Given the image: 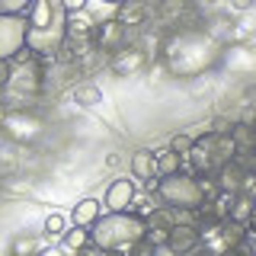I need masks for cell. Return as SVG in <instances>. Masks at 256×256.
<instances>
[{"mask_svg": "<svg viewBox=\"0 0 256 256\" xmlns=\"http://www.w3.org/2000/svg\"><path fill=\"white\" fill-rule=\"evenodd\" d=\"M148 16H150V4H148V0H125V4L116 6V16H112V20L122 22L125 29H138V26L148 22Z\"/></svg>", "mask_w": 256, "mask_h": 256, "instance_id": "10", "label": "cell"}, {"mask_svg": "<svg viewBox=\"0 0 256 256\" xmlns=\"http://www.w3.org/2000/svg\"><path fill=\"white\" fill-rule=\"evenodd\" d=\"M64 4V10L68 13H80V10H86V0H61Z\"/></svg>", "mask_w": 256, "mask_h": 256, "instance_id": "27", "label": "cell"}, {"mask_svg": "<svg viewBox=\"0 0 256 256\" xmlns=\"http://www.w3.org/2000/svg\"><path fill=\"white\" fill-rule=\"evenodd\" d=\"M192 144H196V138H192V134H173V141H170V150H176V154L180 157H186L189 150H192Z\"/></svg>", "mask_w": 256, "mask_h": 256, "instance_id": "23", "label": "cell"}, {"mask_svg": "<svg viewBox=\"0 0 256 256\" xmlns=\"http://www.w3.org/2000/svg\"><path fill=\"white\" fill-rule=\"evenodd\" d=\"M0 132H4L10 141H16V144H32V141L42 138L45 122L36 116V112H29V109H6Z\"/></svg>", "mask_w": 256, "mask_h": 256, "instance_id": "4", "label": "cell"}, {"mask_svg": "<svg viewBox=\"0 0 256 256\" xmlns=\"http://www.w3.org/2000/svg\"><path fill=\"white\" fill-rule=\"evenodd\" d=\"M38 253H42V246H38L32 237H26V234H20L10 244V256H38Z\"/></svg>", "mask_w": 256, "mask_h": 256, "instance_id": "20", "label": "cell"}, {"mask_svg": "<svg viewBox=\"0 0 256 256\" xmlns=\"http://www.w3.org/2000/svg\"><path fill=\"white\" fill-rule=\"evenodd\" d=\"M154 246H157V244H150L148 237H141L138 244H134L132 250H128V256H154Z\"/></svg>", "mask_w": 256, "mask_h": 256, "instance_id": "24", "label": "cell"}, {"mask_svg": "<svg viewBox=\"0 0 256 256\" xmlns=\"http://www.w3.org/2000/svg\"><path fill=\"white\" fill-rule=\"evenodd\" d=\"M4 116H6V109H4V106H0V125H4Z\"/></svg>", "mask_w": 256, "mask_h": 256, "instance_id": "30", "label": "cell"}, {"mask_svg": "<svg viewBox=\"0 0 256 256\" xmlns=\"http://www.w3.org/2000/svg\"><path fill=\"white\" fill-rule=\"evenodd\" d=\"M74 102L84 106V109H93V106L102 102V90L93 86V84H80V86H74Z\"/></svg>", "mask_w": 256, "mask_h": 256, "instance_id": "17", "label": "cell"}, {"mask_svg": "<svg viewBox=\"0 0 256 256\" xmlns=\"http://www.w3.org/2000/svg\"><path fill=\"white\" fill-rule=\"evenodd\" d=\"M253 205H256V198L250 196V192H237V196H234V202H230L228 218H230V221H237V224H246V228H250V221H253Z\"/></svg>", "mask_w": 256, "mask_h": 256, "instance_id": "15", "label": "cell"}, {"mask_svg": "<svg viewBox=\"0 0 256 256\" xmlns=\"http://www.w3.org/2000/svg\"><path fill=\"white\" fill-rule=\"evenodd\" d=\"M148 234V221L134 212H102V218L90 228V240L102 250H112L118 256H128L138 240Z\"/></svg>", "mask_w": 256, "mask_h": 256, "instance_id": "2", "label": "cell"}, {"mask_svg": "<svg viewBox=\"0 0 256 256\" xmlns=\"http://www.w3.org/2000/svg\"><path fill=\"white\" fill-rule=\"evenodd\" d=\"M77 256H118V253H112V250H102V246H96V244H90V246H84Z\"/></svg>", "mask_w": 256, "mask_h": 256, "instance_id": "25", "label": "cell"}, {"mask_svg": "<svg viewBox=\"0 0 256 256\" xmlns=\"http://www.w3.org/2000/svg\"><path fill=\"white\" fill-rule=\"evenodd\" d=\"M109 64H112V70H116V74L125 77V74H134V70H141L144 64H148V54H144L138 45H132V48L125 45L122 52H116V54L109 58Z\"/></svg>", "mask_w": 256, "mask_h": 256, "instance_id": "11", "label": "cell"}, {"mask_svg": "<svg viewBox=\"0 0 256 256\" xmlns=\"http://www.w3.org/2000/svg\"><path fill=\"white\" fill-rule=\"evenodd\" d=\"M180 170H182V157L176 150H170V148L157 150V176H170V173H180Z\"/></svg>", "mask_w": 256, "mask_h": 256, "instance_id": "18", "label": "cell"}, {"mask_svg": "<svg viewBox=\"0 0 256 256\" xmlns=\"http://www.w3.org/2000/svg\"><path fill=\"white\" fill-rule=\"evenodd\" d=\"M32 4L36 0H0V13L4 16H26Z\"/></svg>", "mask_w": 256, "mask_h": 256, "instance_id": "22", "label": "cell"}, {"mask_svg": "<svg viewBox=\"0 0 256 256\" xmlns=\"http://www.w3.org/2000/svg\"><path fill=\"white\" fill-rule=\"evenodd\" d=\"M154 256H176V253H173L166 244H157V246H154Z\"/></svg>", "mask_w": 256, "mask_h": 256, "instance_id": "29", "label": "cell"}, {"mask_svg": "<svg viewBox=\"0 0 256 256\" xmlns=\"http://www.w3.org/2000/svg\"><path fill=\"white\" fill-rule=\"evenodd\" d=\"M230 141L237 154H256V125L253 122H234L230 125Z\"/></svg>", "mask_w": 256, "mask_h": 256, "instance_id": "14", "label": "cell"}, {"mask_svg": "<svg viewBox=\"0 0 256 256\" xmlns=\"http://www.w3.org/2000/svg\"><path fill=\"white\" fill-rule=\"evenodd\" d=\"M90 228H77V224H70L68 230H64V250H74L80 253L84 246H90Z\"/></svg>", "mask_w": 256, "mask_h": 256, "instance_id": "16", "label": "cell"}, {"mask_svg": "<svg viewBox=\"0 0 256 256\" xmlns=\"http://www.w3.org/2000/svg\"><path fill=\"white\" fill-rule=\"evenodd\" d=\"M13 77V61H0V86H6Z\"/></svg>", "mask_w": 256, "mask_h": 256, "instance_id": "26", "label": "cell"}, {"mask_svg": "<svg viewBox=\"0 0 256 256\" xmlns=\"http://www.w3.org/2000/svg\"><path fill=\"white\" fill-rule=\"evenodd\" d=\"M212 176H214V186H218V192H230V196H237V192H246V186H250V176H256V173H246L237 160H228V164H221Z\"/></svg>", "mask_w": 256, "mask_h": 256, "instance_id": "8", "label": "cell"}, {"mask_svg": "<svg viewBox=\"0 0 256 256\" xmlns=\"http://www.w3.org/2000/svg\"><path fill=\"white\" fill-rule=\"evenodd\" d=\"M68 10L61 0H36L26 13L29 32H26V48L36 54L42 64H52L58 52L68 42Z\"/></svg>", "mask_w": 256, "mask_h": 256, "instance_id": "1", "label": "cell"}, {"mask_svg": "<svg viewBox=\"0 0 256 256\" xmlns=\"http://www.w3.org/2000/svg\"><path fill=\"white\" fill-rule=\"evenodd\" d=\"M230 6H234L237 13H244V10H250V6H253V0H230Z\"/></svg>", "mask_w": 256, "mask_h": 256, "instance_id": "28", "label": "cell"}, {"mask_svg": "<svg viewBox=\"0 0 256 256\" xmlns=\"http://www.w3.org/2000/svg\"><path fill=\"white\" fill-rule=\"evenodd\" d=\"M128 166H132V176H134V180L148 182V189L157 182V154H154V150H144V148L134 150Z\"/></svg>", "mask_w": 256, "mask_h": 256, "instance_id": "12", "label": "cell"}, {"mask_svg": "<svg viewBox=\"0 0 256 256\" xmlns=\"http://www.w3.org/2000/svg\"><path fill=\"white\" fill-rule=\"evenodd\" d=\"M42 230H45V237H64V230H68V218H64V214H58V212H52V214L45 218Z\"/></svg>", "mask_w": 256, "mask_h": 256, "instance_id": "21", "label": "cell"}, {"mask_svg": "<svg viewBox=\"0 0 256 256\" xmlns=\"http://www.w3.org/2000/svg\"><path fill=\"white\" fill-rule=\"evenodd\" d=\"M150 192H157L160 205L166 208H180V212H198L205 202V189L202 180L189 170L170 173V176H157V182L150 186Z\"/></svg>", "mask_w": 256, "mask_h": 256, "instance_id": "3", "label": "cell"}, {"mask_svg": "<svg viewBox=\"0 0 256 256\" xmlns=\"http://www.w3.org/2000/svg\"><path fill=\"white\" fill-rule=\"evenodd\" d=\"M106 4H112V6H118V4H125V0H106Z\"/></svg>", "mask_w": 256, "mask_h": 256, "instance_id": "31", "label": "cell"}, {"mask_svg": "<svg viewBox=\"0 0 256 256\" xmlns=\"http://www.w3.org/2000/svg\"><path fill=\"white\" fill-rule=\"evenodd\" d=\"M93 42H96V52H102L106 58H112L116 52H122L128 45V29L116 20H102L93 32Z\"/></svg>", "mask_w": 256, "mask_h": 256, "instance_id": "6", "label": "cell"}, {"mask_svg": "<svg viewBox=\"0 0 256 256\" xmlns=\"http://www.w3.org/2000/svg\"><path fill=\"white\" fill-rule=\"evenodd\" d=\"M253 125H256V122H253Z\"/></svg>", "mask_w": 256, "mask_h": 256, "instance_id": "32", "label": "cell"}, {"mask_svg": "<svg viewBox=\"0 0 256 256\" xmlns=\"http://www.w3.org/2000/svg\"><path fill=\"white\" fill-rule=\"evenodd\" d=\"M29 22L26 16H4L0 13V61H13L26 48Z\"/></svg>", "mask_w": 256, "mask_h": 256, "instance_id": "5", "label": "cell"}, {"mask_svg": "<svg viewBox=\"0 0 256 256\" xmlns=\"http://www.w3.org/2000/svg\"><path fill=\"white\" fill-rule=\"evenodd\" d=\"M100 218H102V202L100 198H80L74 205V212H70V224H77V228H93Z\"/></svg>", "mask_w": 256, "mask_h": 256, "instance_id": "13", "label": "cell"}, {"mask_svg": "<svg viewBox=\"0 0 256 256\" xmlns=\"http://www.w3.org/2000/svg\"><path fill=\"white\" fill-rule=\"evenodd\" d=\"M134 196H138V189H134V180H128V176H118V180L109 182L102 205H106V212H128V208H132V202H134Z\"/></svg>", "mask_w": 256, "mask_h": 256, "instance_id": "9", "label": "cell"}, {"mask_svg": "<svg viewBox=\"0 0 256 256\" xmlns=\"http://www.w3.org/2000/svg\"><path fill=\"white\" fill-rule=\"evenodd\" d=\"M160 208V198H157V192H148V196H134V202H132V208H128V212H134L138 214V218H144L148 221L150 214H154Z\"/></svg>", "mask_w": 256, "mask_h": 256, "instance_id": "19", "label": "cell"}, {"mask_svg": "<svg viewBox=\"0 0 256 256\" xmlns=\"http://www.w3.org/2000/svg\"><path fill=\"white\" fill-rule=\"evenodd\" d=\"M166 246L176 253V256H186L192 250L202 246V230L198 224H186V221H176L170 230H166Z\"/></svg>", "mask_w": 256, "mask_h": 256, "instance_id": "7", "label": "cell"}]
</instances>
